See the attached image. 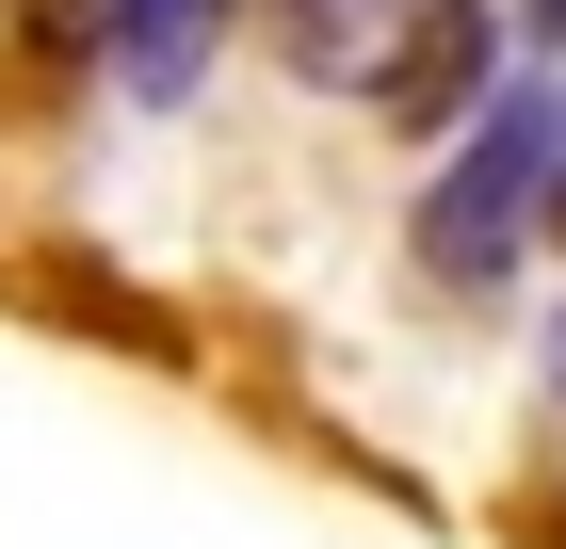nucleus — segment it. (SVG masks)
Wrapping results in <instances>:
<instances>
[{
    "label": "nucleus",
    "mask_w": 566,
    "mask_h": 549,
    "mask_svg": "<svg viewBox=\"0 0 566 549\" xmlns=\"http://www.w3.org/2000/svg\"><path fill=\"white\" fill-rule=\"evenodd\" d=\"M551 162H566V97H551V82H502V97H485V129L453 146V178L421 194V258L485 292V275L518 258V226L551 211Z\"/></svg>",
    "instance_id": "obj_1"
},
{
    "label": "nucleus",
    "mask_w": 566,
    "mask_h": 549,
    "mask_svg": "<svg viewBox=\"0 0 566 549\" xmlns=\"http://www.w3.org/2000/svg\"><path fill=\"white\" fill-rule=\"evenodd\" d=\"M275 33H292V65H307V82H373V97H389L405 33H421V0H292Z\"/></svg>",
    "instance_id": "obj_2"
},
{
    "label": "nucleus",
    "mask_w": 566,
    "mask_h": 549,
    "mask_svg": "<svg viewBox=\"0 0 566 549\" xmlns=\"http://www.w3.org/2000/svg\"><path fill=\"white\" fill-rule=\"evenodd\" d=\"M227 0H114V65H130V97H178L195 65H211Z\"/></svg>",
    "instance_id": "obj_3"
},
{
    "label": "nucleus",
    "mask_w": 566,
    "mask_h": 549,
    "mask_svg": "<svg viewBox=\"0 0 566 549\" xmlns=\"http://www.w3.org/2000/svg\"><path fill=\"white\" fill-rule=\"evenodd\" d=\"M485 49L502 33H485L470 0H421V33H405V65H389V114H453V97L485 82Z\"/></svg>",
    "instance_id": "obj_4"
},
{
    "label": "nucleus",
    "mask_w": 566,
    "mask_h": 549,
    "mask_svg": "<svg viewBox=\"0 0 566 549\" xmlns=\"http://www.w3.org/2000/svg\"><path fill=\"white\" fill-rule=\"evenodd\" d=\"M97 17H114V0H33V33H97Z\"/></svg>",
    "instance_id": "obj_5"
},
{
    "label": "nucleus",
    "mask_w": 566,
    "mask_h": 549,
    "mask_svg": "<svg viewBox=\"0 0 566 549\" xmlns=\"http://www.w3.org/2000/svg\"><path fill=\"white\" fill-rule=\"evenodd\" d=\"M551 388H566V324H551Z\"/></svg>",
    "instance_id": "obj_6"
},
{
    "label": "nucleus",
    "mask_w": 566,
    "mask_h": 549,
    "mask_svg": "<svg viewBox=\"0 0 566 549\" xmlns=\"http://www.w3.org/2000/svg\"><path fill=\"white\" fill-rule=\"evenodd\" d=\"M551 226H566V162H551Z\"/></svg>",
    "instance_id": "obj_7"
}]
</instances>
